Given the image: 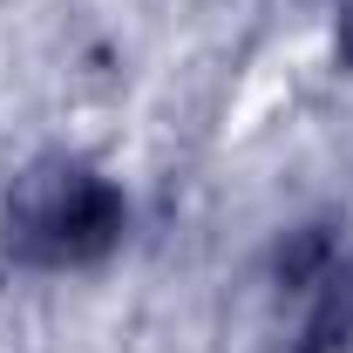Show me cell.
Masks as SVG:
<instances>
[{
	"label": "cell",
	"instance_id": "cell-1",
	"mask_svg": "<svg viewBox=\"0 0 353 353\" xmlns=\"http://www.w3.org/2000/svg\"><path fill=\"white\" fill-rule=\"evenodd\" d=\"M109 231H116V197L102 190V183H88V176H54L41 197H28V211H21V238H41L48 259H75L88 245H109Z\"/></svg>",
	"mask_w": 353,
	"mask_h": 353
}]
</instances>
